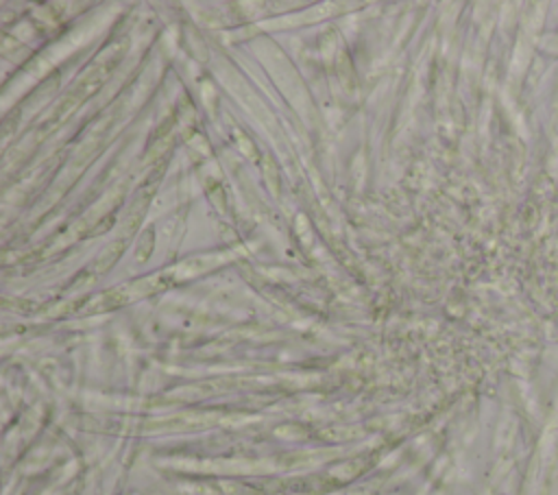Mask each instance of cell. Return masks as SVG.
<instances>
[{
	"mask_svg": "<svg viewBox=\"0 0 558 495\" xmlns=\"http://www.w3.org/2000/svg\"><path fill=\"white\" fill-rule=\"evenodd\" d=\"M122 251H124V240L120 238L118 242H113L111 246H107V249L102 251V255L96 259V270H98V273L109 270Z\"/></svg>",
	"mask_w": 558,
	"mask_h": 495,
	"instance_id": "7a4b0ae2",
	"label": "cell"
},
{
	"mask_svg": "<svg viewBox=\"0 0 558 495\" xmlns=\"http://www.w3.org/2000/svg\"><path fill=\"white\" fill-rule=\"evenodd\" d=\"M153 244H155V238H153V229H146L137 242V259L144 262L148 259L150 251H153Z\"/></svg>",
	"mask_w": 558,
	"mask_h": 495,
	"instance_id": "3957f363",
	"label": "cell"
},
{
	"mask_svg": "<svg viewBox=\"0 0 558 495\" xmlns=\"http://www.w3.org/2000/svg\"><path fill=\"white\" fill-rule=\"evenodd\" d=\"M153 192H155V185L148 181V183H146V188H144V190L137 194V198L133 201V205H131V209H129V214H126V218H124V236H131V233L135 231L137 220L144 216V212H146V207H148V201H150Z\"/></svg>",
	"mask_w": 558,
	"mask_h": 495,
	"instance_id": "6da1fadb",
	"label": "cell"
}]
</instances>
